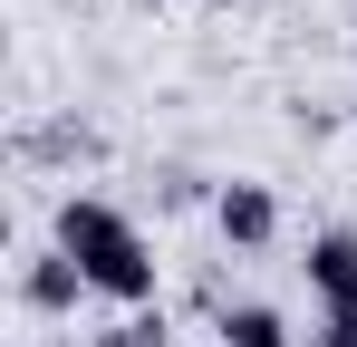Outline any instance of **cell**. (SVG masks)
Here are the masks:
<instances>
[{
	"label": "cell",
	"mask_w": 357,
	"mask_h": 347,
	"mask_svg": "<svg viewBox=\"0 0 357 347\" xmlns=\"http://www.w3.org/2000/svg\"><path fill=\"white\" fill-rule=\"evenodd\" d=\"M59 251L87 270V289H107V299H155V251H145V231L126 222L116 203H59Z\"/></svg>",
	"instance_id": "obj_1"
},
{
	"label": "cell",
	"mask_w": 357,
	"mask_h": 347,
	"mask_svg": "<svg viewBox=\"0 0 357 347\" xmlns=\"http://www.w3.org/2000/svg\"><path fill=\"white\" fill-rule=\"evenodd\" d=\"M309 289L328 299V318H357V231H319L309 241Z\"/></svg>",
	"instance_id": "obj_2"
},
{
	"label": "cell",
	"mask_w": 357,
	"mask_h": 347,
	"mask_svg": "<svg viewBox=\"0 0 357 347\" xmlns=\"http://www.w3.org/2000/svg\"><path fill=\"white\" fill-rule=\"evenodd\" d=\"M222 231H232L241 251H261V241L280 231V203H271L261 183H232V193H222Z\"/></svg>",
	"instance_id": "obj_3"
},
{
	"label": "cell",
	"mask_w": 357,
	"mask_h": 347,
	"mask_svg": "<svg viewBox=\"0 0 357 347\" xmlns=\"http://www.w3.org/2000/svg\"><path fill=\"white\" fill-rule=\"evenodd\" d=\"M77 289H87V270H77V261H29V299H39V309H68V299H77Z\"/></svg>",
	"instance_id": "obj_4"
},
{
	"label": "cell",
	"mask_w": 357,
	"mask_h": 347,
	"mask_svg": "<svg viewBox=\"0 0 357 347\" xmlns=\"http://www.w3.org/2000/svg\"><path fill=\"white\" fill-rule=\"evenodd\" d=\"M222 347H290V328H280V309H232Z\"/></svg>",
	"instance_id": "obj_5"
},
{
	"label": "cell",
	"mask_w": 357,
	"mask_h": 347,
	"mask_svg": "<svg viewBox=\"0 0 357 347\" xmlns=\"http://www.w3.org/2000/svg\"><path fill=\"white\" fill-rule=\"evenodd\" d=\"M319 347H357V318H328V328H319Z\"/></svg>",
	"instance_id": "obj_6"
},
{
	"label": "cell",
	"mask_w": 357,
	"mask_h": 347,
	"mask_svg": "<svg viewBox=\"0 0 357 347\" xmlns=\"http://www.w3.org/2000/svg\"><path fill=\"white\" fill-rule=\"evenodd\" d=\"M97 347H155V328H116V338H97Z\"/></svg>",
	"instance_id": "obj_7"
}]
</instances>
